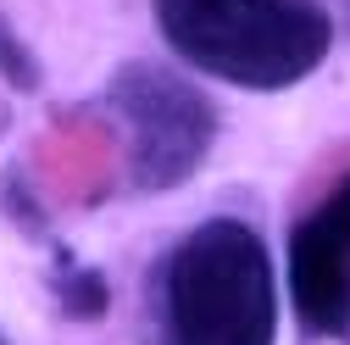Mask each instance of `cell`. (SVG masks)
<instances>
[{
  "mask_svg": "<svg viewBox=\"0 0 350 345\" xmlns=\"http://www.w3.org/2000/svg\"><path fill=\"white\" fill-rule=\"evenodd\" d=\"M0 345H6V334H0Z\"/></svg>",
  "mask_w": 350,
  "mask_h": 345,
  "instance_id": "6",
  "label": "cell"
},
{
  "mask_svg": "<svg viewBox=\"0 0 350 345\" xmlns=\"http://www.w3.org/2000/svg\"><path fill=\"white\" fill-rule=\"evenodd\" d=\"M106 101L128 140V184L134 190L156 195L195 179V167L217 140V112L184 73H167L150 62L117 67Z\"/></svg>",
  "mask_w": 350,
  "mask_h": 345,
  "instance_id": "3",
  "label": "cell"
},
{
  "mask_svg": "<svg viewBox=\"0 0 350 345\" xmlns=\"http://www.w3.org/2000/svg\"><path fill=\"white\" fill-rule=\"evenodd\" d=\"M0 73H6V78L17 84V90H33V84H39V67H33V56L17 45V34H12L6 23H0Z\"/></svg>",
  "mask_w": 350,
  "mask_h": 345,
  "instance_id": "5",
  "label": "cell"
},
{
  "mask_svg": "<svg viewBox=\"0 0 350 345\" xmlns=\"http://www.w3.org/2000/svg\"><path fill=\"white\" fill-rule=\"evenodd\" d=\"M156 334L161 345H273V262L250 223L211 218L161 256Z\"/></svg>",
  "mask_w": 350,
  "mask_h": 345,
  "instance_id": "1",
  "label": "cell"
},
{
  "mask_svg": "<svg viewBox=\"0 0 350 345\" xmlns=\"http://www.w3.org/2000/svg\"><path fill=\"white\" fill-rule=\"evenodd\" d=\"M289 301L317 340L350 334V172L289 234Z\"/></svg>",
  "mask_w": 350,
  "mask_h": 345,
  "instance_id": "4",
  "label": "cell"
},
{
  "mask_svg": "<svg viewBox=\"0 0 350 345\" xmlns=\"http://www.w3.org/2000/svg\"><path fill=\"white\" fill-rule=\"evenodd\" d=\"M156 28L172 56L234 90H289L334 45L323 0H156Z\"/></svg>",
  "mask_w": 350,
  "mask_h": 345,
  "instance_id": "2",
  "label": "cell"
},
{
  "mask_svg": "<svg viewBox=\"0 0 350 345\" xmlns=\"http://www.w3.org/2000/svg\"><path fill=\"white\" fill-rule=\"evenodd\" d=\"M345 6H350V0H345Z\"/></svg>",
  "mask_w": 350,
  "mask_h": 345,
  "instance_id": "7",
  "label": "cell"
}]
</instances>
